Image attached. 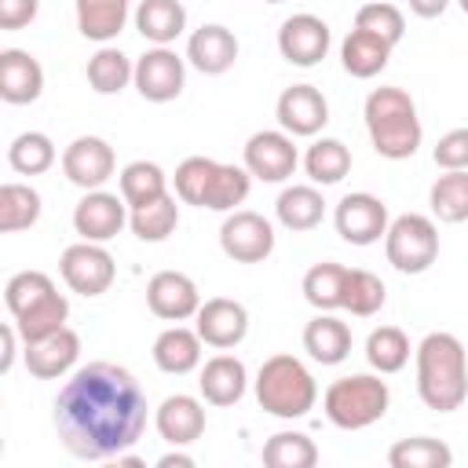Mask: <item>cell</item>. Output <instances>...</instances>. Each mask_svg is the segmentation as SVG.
<instances>
[{"mask_svg": "<svg viewBox=\"0 0 468 468\" xmlns=\"http://www.w3.org/2000/svg\"><path fill=\"white\" fill-rule=\"evenodd\" d=\"M146 391L117 362H88L55 395L58 442L80 461H117L146 428Z\"/></svg>", "mask_w": 468, "mask_h": 468, "instance_id": "cell-1", "label": "cell"}, {"mask_svg": "<svg viewBox=\"0 0 468 468\" xmlns=\"http://www.w3.org/2000/svg\"><path fill=\"white\" fill-rule=\"evenodd\" d=\"M417 395L435 413L461 410L468 399V355L453 333H428L417 344Z\"/></svg>", "mask_w": 468, "mask_h": 468, "instance_id": "cell-2", "label": "cell"}, {"mask_svg": "<svg viewBox=\"0 0 468 468\" xmlns=\"http://www.w3.org/2000/svg\"><path fill=\"white\" fill-rule=\"evenodd\" d=\"M362 117H366L369 143H373V150H377L380 157H388V161H406V157L417 154L424 128H420V117H417V102L410 99L406 88H395V84L373 88V91L366 95Z\"/></svg>", "mask_w": 468, "mask_h": 468, "instance_id": "cell-3", "label": "cell"}, {"mask_svg": "<svg viewBox=\"0 0 468 468\" xmlns=\"http://www.w3.org/2000/svg\"><path fill=\"white\" fill-rule=\"evenodd\" d=\"M176 197L183 205L212 208V212H234L252 186V176L245 165H223L212 157H186L179 161L176 176Z\"/></svg>", "mask_w": 468, "mask_h": 468, "instance_id": "cell-4", "label": "cell"}, {"mask_svg": "<svg viewBox=\"0 0 468 468\" xmlns=\"http://www.w3.org/2000/svg\"><path fill=\"white\" fill-rule=\"evenodd\" d=\"M256 399L271 417L300 420L318 402V384L311 369L292 355H271L256 373Z\"/></svg>", "mask_w": 468, "mask_h": 468, "instance_id": "cell-5", "label": "cell"}, {"mask_svg": "<svg viewBox=\"0 0 468 468\" xmlns=\"http://www.w3.org/2000/svg\"><path fill=\"white\" fill-rule=\"evenodd\" d=\"M388 402H391V391L380 377L373 373H351V377H340L325 388L322 395V410L329 417V424L344 428V431H358V428H369L377 424L384 413H388Z\"/></svg>", "mask_w": 468, "mask_h": 468, "instance_id": "cell-6", "label": "cell"}, {"mask_svg": "<svg viewBox=\"0 0 468 468\" xmlns=\"http://www.w3.org/2000/svg\"><path fill=\"white\" fill-rule=\"evenodd\" d=\"M384 252L399 274H424L439 256V230L428 216L406 212V216L388 223Z\"/></svg>", "mask_w": 468, "mask_h": 468, "instance_id": "cell-7", "label": "cell"}, {"mask_svg": "<svg viewBox=\"0 0 468 468\" xmlns=\"http://www.w3.org/2000/svg\"><path fill=\"white\" fill-rule=\"evenodd\" d=\"M58 274H62V282L73 292H80V296H102L113 285L117 267H113V256L102 249V241H84L80 238L77 245L62 249Z\"/></svg>", "mask_w": 468, "mask_h": 468, "instance_id": "cell-8", "label": "cell"}, {"mask_svg": "<svg viewBox=\"0 0 468 468\" xmlns=\"http://www.w3.org/2000/svg\"><path fill=\"white\" fill-rule=\"evenodd\" d=\"M241 161L249 168L252 179L260 183H285L296 165H300V154H296V143L285 128H263L256 135H249L245 150H241Z\"/></svg>", "mask_w": 468, "mask_h": 468, "instance_id": "cell-9", "label": "cell"}, {"mask_svg": "<svg viewBox=\"0 0 468 468\" xmlns=\"http://www.w3.org/2000/svg\"><path fill=\"white\" fill-rule=\"evenodd\" d=\"M219 249L234 263H263L274 252V227L252 208H234L219 227Z\"/></svg>", "mask_w": 468, "mask_h": 468, "instance_id": "cell-10", "label": "cell"}, {"mask_svg": "<svg viewBox=\"0 0 468 468\" xmlns=\"http://www.w3.org/2000/svg\"><path fill=\"white\" fill-rule=\"evenodd\" d=\"M135 91L146 102H172L186 84V66L172 48L154 44L135 58Z\"/></svg>", "mask_w": 468, "mask_h": 468, "instance_id": "cell-11", "label": "cell"}, {"mask_svg": "<svg viewBox=\"0 0 468 468\" xmlns=\"http://www.w3.org/2000/svg\"><path fill=\"white\" fill-rule=\"evenodd\" d=\"M333 223H336V234L347 245H373L388 234V205L377 194L358 190V194L340 197V205L333 212Z\"/></svg>", "mask_w": 468, "mask_h": 468, "instance_id": "cell-12", "label": "cell"}, {"mask_svg": "<svg viewBox=\"0 0 468 468\" xmlns=\"http://www.w3.org/2000/svg\"><path fill=\"white\" fill-rule=\"evenodd\" d=\"M113 168H117V157L102 135H77L62 150V172L80 190H102V183L113 176Z\"/></svg>", "mask_w": 468, "mask_h": 468, "instance_id": "cell-13", "label": "cell"}, {"mask_svg": "<svg viewBox=\"0 0 468 468\" xmlns=\"http://www.w3.org/2000/svg\"><path fill=\"white\" fill-rule=\"evenodd\" d=\"M329 44H333V33L329 26L318 18V15H289L278 29V51L285 62L292 66H318L325 55H329Z\"/></svg>", "mask_w": 468, "mask_h": 468, "instance_id": "cell-14", "label": "cell"}, {"mask_svg": "<svg viewBox=\"0 0 468 468\" xmlns=\"http://www.w3.org/2000/svg\"><path fill=\"white\" fill-rule=\"evenodd\" d=\"M128 223V201L110 190H84V197L73 208V230L84 241H110Z\"/></svg>", "mask_w": 468, "mask_h": 468, "instance_id": "cell-15", "label": "cell"}, {"mask_svg": "<svg viewBox=\"0 0 468 468\" xmlns=\"http://www.w3.org/2000/svg\"><path fill=\"white\" fill-rule=\"evenodd\" d=\"M146 307L165 322H186L201 307V292L183 271H157L146 282Z\"/></svg>", "mask_w": 468, "mask_h": 468, "instance_id": "cell-16", "label": "cell"}, {"mask_svg": "<svg viewBox=\"0 0 468 468\" xmlns=\"http://www.w3.org/2000/svg\"><path fill=\"white\" fill-rule=\"evenodd\" d=\"M194 318H197V325H194L197 336H201L208 347H219V351L238 347V344L245 340V333H249V311H245V303L227 300V296L205 300Z\"/></svg>", "mask_w": 468, "mask_h": 468, "instance_id": "cell-17", "label": "cell"}, {"mask_svg": "<svg viewBox=\"0 0 468 468\" xmlns=\"http://www.w3.org/2000/svg\"><path fill=\"white\" fill-rule=\"evenodd\" d=\"M274 117L289 135H318L329 121V102L314 84H292L278 95Z\"/></svg>", "mask_w": 468, "mask_h": 468, "instance_id": "cell-18", "label": "cell"}, {"mask_svg": "<svg viewBox=\"0 0 468 468\" xmlns=\"http://www.w3.org/2000/svg\"><path fill=\"white\" fill-rule=\"evenodd\" d=\"M22 358H26V369L37 380H58V377H66L77 366V358H80V336L69 325H62V329H55L44 340L22 344Z\"/></svg>", "mask_w": 468, "mask_h": 468, "instance_id": "cell-19", "label": "cell"}, {"mask_svg": "<svg viewBox=\"0 0 468 468\" xmlns=\"http://www.w3.org/2000/svg\"><path fill=\"white\" fill-rule=\"evenodd\" d=\"M44 91V66L22 51V48H4L0 51V99L11 106L37 102Z\"/></svg>", "mask_w": 468, "mask_h": 468, "instance_id": "cell-20", "label": "cell"}, {"mask_svg": "<svg viewBox=\"0 0 468 468\" xmlns=\"http://www.w3.org/2000/svg\"><path fill=\"white\" fill-rule=\"evenodd\" d=\"M234 58H238V37L219 22H208V26L194 29L190 40H186V62L197 73L219 77L234 66Z\"/></svg>", "mask_w": 468, "mask_h": 468, "instance_id": "cell-21", "label": "cell"}, {"mask_svg": "<svg viewBox=\"0 0 468 468\" xmlns=\"http://www.w3.org/2000/svg\"><path fill=\"white\" fill-rule=\"evenodd\" d=\"M154 424L168 446H190L205 435V406L194 395H168L157 406Z\"/></svg>", "mask_w": 468, "mask_h": 468, "instance_id": "cell-22", "label": "cell"}, {"mask_svg": "<svg viewBox=\"0 0 468 468\" xmlns=\"http://www.w3.org/2000/svg\"><path fill=\"white\" fill-rule=\"evenodd\" d=\"M197 388H201V399L208 406H234L241 402L245 388H249V373H245V362L234 358V355H216L201 366V377H197Z\"/></svg>", "mask_w": 468, "mask_h": 468, "instance_id": "cell-23", "label": "cell"}, {"mask_svg": "<svg viewBox=\"0 0 468 468\" xmlns=\"http://www.w3.org/2000/svg\"><path fill=\"white\" fill-rule=\"evenodd\" d=\"M201 336L197 329H186V325H168L165 333H157L154 340V366L161 373H172V377H183L190 369L201 366Z\"/></svg>", "mask_w": 468, "mask_h": 468, "instance_id": "cell-24", "label": "cell"}, {"mask_svg": "<svg viewBox=\"0 0 468 468\" xmlns=\"http://www.w3.org/2000/svg\"><path fill=\"white\" fill-rule=\"evenodd\" d=\"M303 351L314 362H322V366H340L351 355V329H347V322H340L329 311H322L318 318H311L303 325Z\"/></svg>", "mask_w": 468, "mask_h": 468, "instance_id": "cell-25", "label": "cell"}, {"mask_svg": "<svg viewBox=\"0 0 468 468\" xmlns=\"http://www.w3.org/2000/svg\"><path fill=\"white\" fill-rule=\"evenodd\" d=\"M135 29L143 33V40L168 48L186 29V7L179 0H143L135 7Z\"/></svg>", "mask_w": 468, "mask_h": 468, "instance_id": "cell-26", "label": "cell"}, {"mask_svg": "<svg viewBox=\"0 0 468 468\" xmlns=\"http://www.w3.org/2000/svg\"><path fill=\"white\" fill-rule=\"evenodd\" d=\"M132 0H77V29L95 44H110L128 22Z\"/></svg>", "mask_w": 468, "mask_h": 468, "instance_id": "cell-27", "label": "cell"}, {"mask_svg": "<svg viewBox=\"0 0 468 468\" xmlns=\"http://www.w3.org/2000/svg\"><path fill=\"white\" fill-rule=\"evenodd\" d=\"M388 58H391V44L380 40V37H373V33H366V29H351L344 37V44H340V62L358 80L377 77L388 66Z\"/></svg>", "mask_w": 468, "mask_h": 468, "instance_id": "cell-28", "label": "cell"}, {"mask_svg": "<svg viewBox=\"0 0 468 468\" xmlns=\"http://www.w3.org/2000/svg\"><path fill=\"white\" fill-rule=\"evenodd\" d=\"M274 216H278V223L285 227V230H314L318 223H322V216H325V201H322V194L314 190V186H307V183H296V186H285L282 194H278V201H274Z\"/></svg>", "mask_w": 468, "mask_h": 468, "instance_id": "cell-29", "label": "cell"}, {"mask_svg": "<svg viewBox=\"0 0 468 468\" xmlns=\"http://www.w3.org/2000/svg\"><path fill=\"white\" fill-rule=\"evenodd\" d=\"M66 318H69V300L55 289V292H48L44 300H37L33 307H26L22 314H15V329H18L22 344H33V340H44V336H51L55 329H62Z\"/></svg>", "mask_w": 468, "mask_h": 468, "instance_id": "cell-30", "label": "cell"}, {"mask_svg": "<svg viewBox=\"0 0 468 468\" xmlns=\"http://www.w3.org/2000/svg\"><path fill=\"white\" fill-rule=\"evenodd\" d=\"M135 80V62L121 51V48H99L91 58H88V84L91 91L99 95H117L124 91L128 84Z\"/></svg>", "mask_w": 468, "mask_h": 468, "instance_id": "cell-31", "label": "cell"}, {"mask_svg": "<svg viewBox=\"0 0 468 468\" xmlns=\"http://www.w3.org/2000/svg\"><path fill=\"white\" fill-rule=\"evenodd\" d=\"M128 227L139 241H165L179 227V205L172 194H161L146 205L128 208Z\"/></svg>", "mask_w": 468, "mask_h": 468, "instance_id": "cell-32", "label": "cell"}, {"mask_svg": "<svg viewBox=\"0 0 468 468\" xmlns=\"http://www.w3.org/2000/svg\"><path fill=\"white\" fill-rule=\"evenodd\" d=\"M344 282H347V267L336 260H322L303 274V300L318 311H336L344 307Z\"/></svg>", "mask_w": 468, "mask_h": 468, "instance_id": "cell-33", "label": "cell"}, {"mask_svg": "<svg viewBox=\"0 0 468 468\" xmlns=\"http://www.w3.org/2000/svg\"><path fill=\"white\" fill-rule=\"evenodd\" d=\"M428 205H431L435 219H442V223H464L468 219V168L442 172L431 183V190H428Z\"/></svg>", "mask_w": 468, "mask_h": 468, "instance_id": "cell-34", "label": "cell"}, {"mask_svg": "<svg viewBox=\"0 0 468 468\" xmlns=\"http://www.w3.org/2000/svg\"><path fill=\"white\" fill-rule=\"evenodd\" d=\"M40 219V194L29 183H4L0 186V230L18 234Z\"/></svg>", "mask_w": 468, "mask_h": 468, "instance_id": "cell-35", "label": "cell"}, {"mask_svg": "<svg viewBox=\"0 0 468 468\" xmlns=\"http://www.w3.org/2000/svg\"><path fill=\"white\" fill-rule=\"evenodd\" d=\"M303 168L311 176V183L318 186H333L351 172V150L340 139H318L307 146L303 154Z\"/></svg>", "mask_w": 468, "mask_h": 468, "instance_id": "cell-36", "label": "cell"}, {"mask_svg": "<svg viewBox=\"0 0 468 468\" xmlns=\"http://www.w3.org/2000/svg\"><path fill=\"white\" fill-rule=\"evenodd\" d=\"M263 464L267 468H314L318 446L303 431H274L263 442Z\"/></svg>", "mask_w": 468, "mask_h": 468, "instance_id": "cell-37", "label": "cell"}, {"mask_svg": "<svg viewBox=\"0 0 468 468\" xmlns=\"http://www.w3.org/2000/svg\"><path fill=\"white\" fill-rule=\"evenodd\" d=\"M388 464L391 468H450L453 464V450L446 442H439V439L410 435V439H399L388 450Z\"/></svg>", "mask_w": 468, "mask_h": 468, "instance_id": "cell-38", "label": "cell"}, {"mask_svg": "<svg viewBox=\"0 0 468 468\" xmlns=\"http://www.w3.org/2000/svg\"><path fill=\"white\" fill-rule=\"evenodd\" d=\"M168 194V176L161 172V165L154 161H132L121 168V197L128 201V208L146 205L154 197Z\"/></svg>", "mask_w": 468, "mask_h": 468, "instance_id": "cell-39", "label": "cell"}, {"mask_svg": "<svg viewBox=\"0 0 468 468\" xmlns=\"http://www.w3.org/2000/svg\"><path fill=\"white\" fill-rule=\"evenodd\" d=\"M366 362L377 373H399L410 362V336L399 325H380L366 340Z\"/></svg>", "mask_w": 468, "mask_h": 468, "instance_id": "cell-40", "label": "cell"}, {"mask_svg": "<svg viewBox=\"0 0 468 468\" xmlns=\"http://www.w3.org/2000/svg\"><path fill=\"white\" fill-rule=\"evenodd\" d=\"M7 165L18 176H40L55 165V143L44 132H22L7 146Z\"/></svg>", "mask_w": 468, "mask_h": 468, "instance_id": "cell-41", "label": "cell"}, {"mask_svg": "<svg viewBox=\"0 0 468 468\" xmlns=\"http://www.w3.org/2000/svg\"><path fill=\"white\" fill-rule=\"evenodd\" d=\"M384 282L373 274V271H362V267H351L347 271V282H344V311H351L355 318H369L384 307Z\"/></svg>", "mask_w": 468, "mask_h": 468, "instance_id": "cell-42", "label": "cell"}, {"mask_svg": "<svg viewBox=\"0 0 468 468\" xmlns=\"http://www.w3.org/2000/svg\"><path fill=\"white\" fill-rule=\"evenodd\" d=\"M355 29H366V33H373V37H380V40H388V44L395 48V44L402 40V33H406V18H402V11H399L395 4L369 0V4L358 7Z\"/></svg>", "mask_w": 468, "mask_h": 468, "instance_id": "cell-43", "label": "cell"}, {"mask_svg": "<svg viewBox=\"0 0 468 468\" xmlns=\"http://www.w3.org/2000/svg\"><path fill=\"white\" fill-rule=\"evenodd\" d=\"M48 292H55V282H51L44 271H18V274H11L7 285H4V303H7V311H11V318H15V314H22L26 307H33L37 300H44Z\"/></svg>", "mask_w": 468, "mask_h": 468, "instance_id": "cell-44", "label": "cell"}, {"mask_svg": "<svg viewBox=\"0 0 468 468\" xmlns=\"http://www.w3.org/2000/svg\"><path fill=\"white\" fill-rule=\"evenodd\" d=\"M431 157H435V165H439L442 172L468 168V128H453V132H446V135L435 143Z\"/></svg>", "mask_w": 468, "mask_h": 468, "instance_id": "cell-45", "label": "cell"}, {"mask_svg": "<svg viewBox=\"0 0 468 468\" xmlns=\"http://www.w3.org/2000/svg\"><path fill=\"white\" fill-rule=\"evenodd\" d=\"M40 0H0V29H22L37 18Z\"/></svg>", "mask_w": 468, "mask_h": 468, "instance_id": "cell-46", "label": "cell"}, {"mask_svg": "<svg viewBox=\"0 0 468 468\" xmlns=\"http://www.w3.org/2000/svg\"><path fill=\"white\" fill-rule=\"evenodd\" d=\"M18 329H15V322H7L4 329H0V344H4V355H0V373H11V366H15V351H18Z\"/></svg>", "mask_w": 468, "mask_h": 468, "instance_id": "cell-47", "label": "cell"}, {"mask_svg": "<svg viewBox=\"0 0 468 468\" xmlns=\"http://www.w3.org/2000/svg\"><path fill=\"white\" fill-rule=\"evenodd\" d=\"M406 4H410V11H413L417 18H439L450 0H406Z\"/></svg>", "mask_w": 468, "mask_h": 468, "instance_id": "cell-48", "label": "cell"}, {"mask_svg": "<svg viewBox=\"0 0 468 468\" xmlns=\"http://www.w3.org/2000/svg\"><path fill=\"white\" fill-rule=\"evenodd\" d=\"M157 468H194V457L172 450V453H161V457H157Z\"/></svg>", "mask_w": 468, "mask_h": 468, "instance_id": "cell-49", "label": "cell"}, {"mask_svg": "<svg viewBox=\"0 0 468 468\" xmlns=\"http://www.w3.org/2000/svg\"><path fill=\"white\" fill-rule=\"evenodd\" d=\"M457 4H461V11H464V15H468V0H457Z\"/></svg>", "mask_w": 468, "mask_h": 468, "instance_id": "cell-50", "label": "cell"}, {"mask_svg": "<svg viewBox=\"0 0 468 468\" xmlns=\"http://www.w3.org/2000/svg\"><path fill=\"white\" fill-rule=\"evenodd\" d=\"M263 4H285V0H263Z\"/></svg>", "mask_w": 468, "mask_h": 468, "instance_id": "cell-51", "label": "cell"}]
</instances>
